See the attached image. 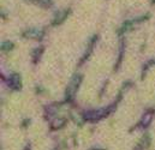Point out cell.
<instances>
[{
  "mask_svg": "<svg viewBox=\"0 0 155 150\" xmlns=\"http://www.w3.org/2000/svg\"><path fill=\"white\" fill-rule=\"evenodd\" d=\"M81 79H82V74H79V73L74 74L72 79L70 81V84H68L67 90H70V89H71V91H75V89H77V87L81 84Z\"/></svg>",
  "mask_w": 155,
  "mask_h": 150,
  "instance_id": "cell-1",
  "label": "cell"
},
{
  "mask_svg": "<svg viewBox=\"0 0 155 150\" xmlns=\"http://www.w3.org/2000/svg\"><path fill=\"white\" fill-rule=\"evenodd\" d=\"M42 50H43V47H37V48H35L31 52V57H32L34 63H37V60L40 59L41 54H42Z\"/></svg>",
  "mask_w": 155,
  "mask_h": 150,
  "instance_id": "cell-5",
  "label": "cell"
},
{
  "mask_svg": "<svg viewBox=\"0 0 155 150\" xmlns=\"http://www.w3.org/2000/svg\"><path fill=\"white\" fill-rule=\"evenodd\" d=\"M12 48H13V43H12V42H10V41H4V42H1V50L7 52V50H10V49H12Z\"/></svg>",
  "mask_w": 155,
  "mask_h": 150,
  "instance_id": "cell-6",
  "label": "cell"
},
{
  "mask_svg": "<svg viewBox=\"0 0 155 150\" xmlns=\"http://www.w3.org/2000/svg\"><path fill=\"white\" fill-rule=\"evenodd\" d=\"M23 35L28 36V37H41L42 36V30H39L36 28H32V29H29V30L24 31Z\"/></svg>",
  "mask_w": 155,
  "mask_h": 150,
  "instance_id": "cell-3",
  "label": "cell"
},
{
  "mask_svg": "<svg viewBox=\"0 0 155 150\" xmlns=\"http://www.w3.org/2000/svg\"><path fill=\"white\" fill-rule=\"evenodd\" d=\"M131 25H132V21H125V22H124V24L122 25V28L119 29V34H122V31H124V30L129 29Z\"/></svg>",
  "mask_w": 155,
  "mask_h": 150,
  "instance_id": "cell-7",
  "label": "cell"
},
{
  "mask_svg": "<svg viewBox=\"0 0 155 150\" xmlns=\"http://www.w3.org/2000/svg\"><path fill=\"white\" fill-rule=\"evenodd\" d=\"M151 3H153V4H155V0H151Z\"/></svg>",
  "mask_w": 155,
  "mask_h": 150,
  "instance_id": "cell-8",
  "label": "cell"
},
{
  "mask_svg": "<svg viewBox=\"0 0 155 150\" xmlns=\"http://www.w3.org/2000/svg\"><path fill=\"white\" fill-rule=\"evenodd\" d=\"M10 85L14 89H19L21 88V77L18 73H12L10 77Z\"/></svg>",
  "mask_w": 155,
  "mask_h": 150,
  "instance_id": "cell-2",
  "label": "cell"
},
{
  "mask_svg": "<svg viewBox=\"0 0 155 150\" xmlns=\"http://www.w3.org/2000/svg\"><path fill=\"white\" fill-rule=\"evenodd\" d=\"M70 12V10H65V11H61V12H58L57 14H56V18L53 19V24H59V23H61L65 18H66V16H67V13Z\"/></svg>",
  "mask_w": 155,
  "mask_h": 150,
  "instance_id": "cell-4",
  "label": "cell"
}]
</instances>
